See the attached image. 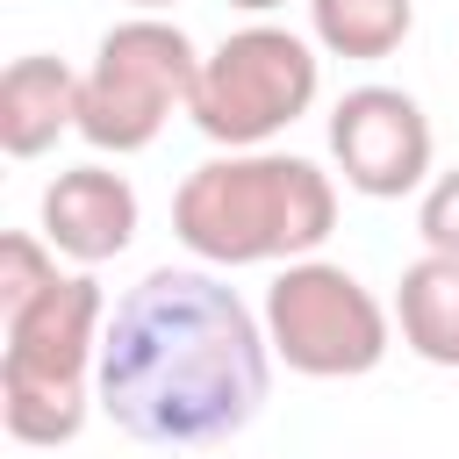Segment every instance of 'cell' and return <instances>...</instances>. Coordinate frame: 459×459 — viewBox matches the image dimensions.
<instances>
[{"label":"cell","instance_id":"6da1fadb","mask_svg":"<svg viewBox=\"0 0 459 459\" xmlns=\"http://www.w3.org/2000/svg\"><path fill=\"white\" fill-rule=\"evenodd\" d=\"M265 351L273 337L222 280L158 265L115 301L100 330L93 402L136 445H222L258 416L273 387Z\"/></svg>","mask_w":459,"mask_h":459},{"label":"cell","instance_id":"7a4b0ae2","mask_svg":"<svg viewBox=\"0 0 459 459\" xmlns=\"http://www.w3.org/2000/svg\"><path fill=\"white\" fill-rule=\"evenodd\" d=\"M172 230L208 265H265V258H308L337 230V186L308 158L280 151H230L179 179Z\"/></svg>","mask_w":459,"mask_h":459},{"label":"cell","instance_id":"3957f363","mask_svg":"<svg viewBox=\"0 0 459 459\" xmlns=\"http://www.w3.org/2000/svg\"><path fill=\"white\" fill-rule=\"evenodd\" d=\"M201 57L179 22L136 14L100 36L93 65L79 72V136L93 151H143L172 108L194 100Z\"/></svg>","mask_w":459,"mask_h":459},{"label":"cell","instance_id":"277c9868","mask_svg":"<svg viewBox=\"0 0 459 459\" xmlns=\"http://www.w3.org/2000/svg\"><path fill=\"white\" fill-rule=\"evenodd\" d=\"M265 337L287 373L359 380L387 359V308L359 273L330 258H287V273L265 287Z\"/></svg>","mask_w":459,"mask_h":459},{"label":"cell","instance_id":"5b68a950","mask_svg":"<svg viewBox=\"0 0 459 459\" xmlns=\"http://www.w3.org/2000/svg\"><path fill=\"white\" fill-rule=\"evenodd\" d=\"M308 100H316V50L294 29H265L258 22V29L222 36L201 57L186 115H194V129L208 143L251 151L273 129H287L294 115H308Z\"/></svg>","mask_w":459,"mask_h":459},{"label":"cell","instance_id":"8992f818","mask_svg":"<svg viewBox=\"0 0 459 459\" xmlns=\"http://www.w3.org/2000/svg\"><path fill=\"white\" fill-rule=\"evenodd\" d=\"M330 158L351 194L402 201L430 172V115L402 86H351L330 108Z\"/></svg>","mask_w":459,"mask_h":459},{"label":"cell","instance_id":"52a82bcc","mask_svg":"<svg viewBox=\"0 0 459 459\" xmlns=\"http://www.w3.org/2000/svg\"><path fill=\"white\" fill-rule=\"evenodd\" d=\"M100 330H108V301L93 273H57L29 308L7 316V344H0V373H36V380H86V366L100 359Z\"/></svg>","mask_w":459,"mask_h":459},{"label":"cell","instance_id":"ba28073f","mask_svg":"<svg viewBox=\"0 0 459 459\" xmlns=\"http://www.w3.org/2000/svg\"><path fill=\"white\" fill-rule=\"evenodd\" d=\"M43 237L79 258V265H100L115 251H129L136 237V186L108 165H72L43 186Z\"/></svg>","mask_w":459,"mask_h":459},{"label":"cell","instance_id":"9c48e42d","mask_svg":"<svg viewBox=\"0 0 459 459\" xmlns=\"http://www.w3.org/2000/svg\"><path fill=\"white\" fill-rule=\"evenodd\" d=\"M65 129H79V72L65 57H43V50L14 57L0 72V151L36 158Z\"/></svg>","mask_w":459,"mask_h":459},{"label":"cell","instance_id":"30bf717a","mask_svg":"<svg viewBox=\"0 0 459 459\" xmlns=\"http://www.w3.org/2000/svg\"><path fill=\"white\" fill-rule=\"evenodd\" d=\"M394 316H402V344L423 366L459 373V251H423L394 287Z\"/></svg>","mask_w":459,"mask_h":459},{"label":"cell","instance_id":"8fae6325","mask_svg":"<svg viewBox=\"0 0 459 459\" xmlns=\"http://www.w3.org/2000/svg\"><path fill=\"white\" fill-rule=\"evenodd\" d=\"M0 423L14 445H72L86 430V380L0 373Z\"/></svg>","mask_w":459,"mask_h":459},{"label":"cell","instance_id":"7c38bea8","mask_svg":"<svg viewBox=\"0 0 459 459\" xmlns=\"http://www.w3.org/2000/svg\"><path fill=\"white\" fill-rule=\"evenodd\" d=\"M308 22L337 57H387L416 29V0H308Z\"/></svg>","mask_w":459,"mask_h":459},{"label":"cell","instance_id":"4fadbf2b","mask_svg":"<svg viewBox=\"0 0 459 459\" xmlns=\"http://www.w3.org/2000/svg\"><path fill=\"white\" fill-rule=\"evenodd\" d=\"M50 280H57V265H50L43 237H29V230H7V237H0V316L29 308V301H36Z\"/></svg>","mask_w":459,"mask_h":459},{"label":"cell","instance_id":"5bb4252c","mask_svg":"<svg viewBox=\"0 0 459 459\" xmlns=\"http://www.w3.org/2000/svg\"><path fill=\"white\" fill-rule=\"evenodd\" d=\"M416 230H423V244H430V251H459V165H452V172H437V179L423 186Z\"/></svg>","mask_w":459,"mask_h":459},{"label":"cell","instance_id":"9a60e30c","mask_svg":"<svg viewBox=\"0 0 459 459\" xmlns=\"http://www.w3.org/2000/svg\"><path fill=\"white\" fill-rule=\"evenodd\" d=\"M230 7H251V14H265V7H287V0H230Z\"/></svg>","mask_w":459,"mask_h":459},{"label":"cell","instance_id":"2e32d148","mask_svg":"<svg viewBox=\"0 0 459 459\" xmlns=\"http://www.w3.org/2000/svg\"><path fill=\"white\" fill-rule=\"evenodd\" d=\"M136 7H172V0H136Z\"/></svg>","mask_w":459,"mask_h":459}]
</instances>
